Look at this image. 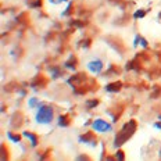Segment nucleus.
I'll use <instances>...</instances> for the list:
<instances>
[{
	"instance_id": "obj_2",
	"label": "nucleus",
	"mask_w": 161,
	"mask_h": 161,
	"mask_svg": "<svg viewBox=\"0 0 161 161\" xmlns=\"http://www.w3.org/2000/svg\"><path fill=\"white\" fill-rule=\"evenodd\" d=\"M53 118H54V110H53V107L46 106L45 103L40 107H38V111H36V115H35V121L38 124L49 125V124H52Z\"/></svg>"
},
{
	"instance_id": "obj_21",
	"label": "nucleus",
	"mask_w": 161,
	"mask_h": 161,
	"mask_svg": "<svg viewBox=\"0 0 161 161\" xmlns=\"http://www.w3.org/2000/svg\"><path fill=\"white\" fill-rule=\"evenodd\" d=\"M154 128L158 131H161V122H154Z\"/></svg>"
},
{
	"instance_id": "obj_14",
	"label": "nucleus",
	"mask_w": 161,
	"mask_h": 161,
	"mask_svg": "<svg viewBox=\"0 0 161 161\" xmlns=\"http://www.w3.org/2000/svg\"><path fill=\"white\" fill-rule=\"evenodd\" d=\"M60 68L58 67H54V68H52V78H58L60 77Z\"/></svg>"
},
{
	"instance_id": "obj_19",
	"label": "nucleus",
	"mask_w": 161,
	"mask_h": 161,
	"mask_svg": "<svg viewBox=\"0 0 161 161\" xmlns=\"http://www.w3.org/2000/svg\"><path fill=\"white\" fill-rule=\"evenodd\" d=\"M140 45L143 46L144 49H146V47H147V40H146V39L143 38V36H142V38H140Z\"/></svg>"
},
{
	"instance_id": "obj_9",
	"label": "nucleus",
	"mask_w": 161,
	"mask_h": 161,
	"mask_svg": "<svg viewBox=\"0 0 161 161\" xmlns=\"http://www.w3.org/2000/svg\"><path fill=\"white\" fill-rule=\"evenodd\" d=\"M57 125L61 126V128H65V126L70 125V117L68 115H60L58 117V121H57Z\"/></svg>"
},
{
	"instance_id": "obj_10",
	"label": "nucleus",
	"mask_w": 161,
	"mask_h": 161,
	"mask_svg": "<svg viewBox=\"0 0 161 161\" xmlns=\"http://www.w3.org/2000/svg\"><path fill=\"white\" fill-rule=\"evenodd\" d=\"M40 103H42V102H38V99H36V97H32V99H29L28 106L31 107V108H38L39 106H40Z\"/></svg>"
},
{
	"instance_id": "obj_4",
	"label": "nucleus",
	"mask_w": 161,
	"mask_h": 161,
	"mask_svg": "<svg viewBox=\"0 0 161 161\" xmlns=\"http://www.w3.org/2000/svg\"><path fill=\"white\" fill-rule=\"evenodd\" d=\"M88 70L93 74H99L103 71V61L99 58H95L88 63Z\"/></svg>"
},
{
	"instance_id": "obj_20",
	"label": "nucleus",
	"mask_w": 161,
	"mask_h": 161,
	"mask_svg": "<svg viewBox=\"0 0 161 161\" xmlns=\"http://www.w3.org/2000/svg\"><path fill=\"white\" fill-rule=\"evenodd\" d=\"M77 160H89L88 156H77Z\"/></svg>"
},
{
	"instance_id": "obj_11",
	"label": "nucleus",
	"mask_w": 161,
	"mask_h": 161,
	"mask_svg": "<svg viewBox=\"0 0 161 161\" xmlns=\"http://www.w3.org/2000/svg\"><path fill=\"white\" fill-rule=\"evenodd\" d=\"M7 136L13 143H20V140H21V136H20V135H14L13 132H8Z\"/></svg>"
},
{
	"instance_id": "obj_7",
	"label": "nucleus",
	"mask_w": 161,
	"mask_h": 161,
	"mask_svg": "<svg viewBox=\"0 0 161 161\" xmlns=\"http://www.w3.org/2000/svg\"><path fill=\"white\" fill-rule=\"evenodd\" d=\"M22 136L27 137V139H29V142H31V146H32V147H36V146H38L39 139H38V136H36L35 133H31L29 131H24V132H22Z\"/></svg>"
},
{
	"instance_id": "obj_15",
	"label": "nucleus",
	"mask_w": 161,
	"mask_h": 161,
	"mask_svg": "<svg viewBox=\"0 0 161 161\" xmlns=\"http://www.w3.org/2000/svg\"><path fill=\"white\" fill-rule=\"evenodd\" d=\"M114 158H115V160H125V156H124V151L122 150H119V151H117V153H115V157H114Z\"/></svg>"
},
{
	"instance_id": "obj_23",
	"label": "nucleus",
	"mask_w": 161,
	"mask_h": 161,
	"mask_svg": "<svg viewBox=\"0 0 161 161\" xmlns=\"http://www.w3.org/2000/svg\"><path fill=\"white\" fill-rule=\"evenodd\" d=\"M158 119H160V121H161V115H158Z\"/></svg>"
},
{
	"instance_id": "obj_13",
	"label": "nucleus",
	"mask_w": 161,
	"mask_h": 161,
	"mask_svg": "<svg viewBox=\"0 0 161 161\" xmlns=\"http://www.w3.org/2000/svg\"><path fill=\"white\" fill-rule=\"evenodd\" d=\"M96 106H99V100H97V99H93V100H88V102H86V107H88L89 110H93Z\"/></svg>"
},
{
	"instance_id": "obj_16",
	"label": "nucleus",
	"mask_w": 161,
	"mask_h": 161,
	"mask_svg": "<svg viewBox=\"0 0 161 161\" xmlns=\"http://www.w3.org/2000/svg\"><path fill=\"white\" fill-rule=\"evenodd\" d=\"M140 38H142L140 35H136V36H135V40H133V47H136V46L140 43Z\"/></svg>"
},
{
	"instance_id": "obj_5",
	"label": "nucleus",
	"mask_w": 161,
	"mask_h": 161,
	"mask_svg": "<svg viewBox=\"0 0 161 161\" xmlns=\"http://www.w3.org/2000/svg\"><path fill=\"white\" fill-rule=\"evenodd\" d=\"M78 140H79V143H86V144L89 143L90 146H96V144H97L95 135L92 132H86V133H83V135H80Z\"/></svg>"
},
{
	"instance_id": "obj_3",
	"label": "nucleus",
	"mask_w": 161,
	"mask_h": 161,
	"mask_svg": "<svg viewBox=\"0 0 161 161\" xmlns=\"http://www.w3.org/2000/svg\"><path fill=\"white\" fill-rule=\"evenodd\" d=\"M92 128H93L95 132L106 133V132H110V131L112 129V125L110 122H107V121H104V119L97 118V119H95V121L92 122Z\"/></svg>"
},
{
	"instance_id": "obj_12",
	"label": "nucleus",
	"mask_w": 161,
	"mask_h": 161,
	"mask_svg": "<svg viewBox=\"0 0 161 161\" xmlns=\"http://www.w3.org/2000/svg\"><path fill=\"white\" fill-rule=\"evenodd\" d=\"M146 13H147L146 10H137V11H135V13H133L132 17L135 18V20H140V18H143L144 15H146Z\"/></svg>"
},
{
	"instance_id": "obj_22",
	"label": "nucleus",
	"mask_w": 161,
	"mask_h": 161,
	"mask_svg": "<svg viewBox=\"0 0 161 161\" xmlns=\"http://www.w3.org/2000/svg\"><path fill=\"white\" fill-rule=\"evenodd\" d=\"M63 1H67V0H58V1H57V3H63Z\"/></svg>"
},
{
	"instance_id": "obj_18",
	"label": "nucleus",
	"mask_w": 161,
	"mask_h": 161,
	"mask_svg": "<svg viewBox=\"0 0 161 161\" xmlns=\"http://www.w3.org/2000/svg\"><path fill=\"white\" fill-rule=\"evenodd\" d=\"M71 8H72V3L68 4V7H67V11H64L63 15H68V14H70V13H71Z\"/></svg>"
},
{
	"instance_id": "obj_17",
	"label": "nucleus",
	"mask_w": 161,
	"mask_h": 161,
	"mask_svg": "<svg viewBox=\"0 0 161 161\" xmlns=\"http://www.w3.org/2000/svg\"><path fill=\"white\" fill-rule=\"evenodd\" d=\"M40 4H42V1H40V0H36L35 3L31 4V7L32 8H39V7H40Z\"/></svg>"
},
{
	"instance_id": "obj_24",
	"label": "nucleus",
	"mask_w": 161,
	"mask_h": 161,
	"mask_svg": "<svg viewBox=\"0 0 161 161\" xmlns=\"http://www.w3.org/2000/svg\"><path fill=\"white\" fill-rule=\"evenodd\" d=\"M50 1H52V3H54V0H50Z\"/></svg>"
},
{
	"instance_id": "obj_1",
	"label": "nucleus",
	"mask_w": 161,
	"mask_h": 161,
	"mask_svg": "<svg viewBox=\"0 0 161 161\" xmlns=\"http://www.w3.org/2000/svg\"><path fill=\"white\" fill-rule=\"evenodd\" d=\"M136 126H137L136 121H133V119L132 121H128V122L122 126V129L117 133L115 140H114V146L119 147V146H122L126 140H129V137H132V135L135 133V131H136Z\"/></svg>"
},
{
	"instance_id": "obj_6",
	"label": "nucleus",
	"mask_w": 161,
	"mask_h": 161,
	"mask_svg": "<svg viewBox=\"0 0 161 161\" xmlns=\"http://www.w3.org/2000/svg\"><path fill=\"white\" fill-rule=\"evenodd\" d=\"M122 89V82L121 80H117V82H111L106 86V90L110 92V93H117Z\"/></svg>"
},
{
	"instance_id": "obj_8",
	"label": "nucleus",
	"mask_w": 161,
	"mask_h": 161,
	"mask_svg": "<svg viewBox=\"0 0 161 161\" xmlns=\"http://www.w3.org/2000/svg\"><path fill=\"white\" fill-rule=\"evenodd\" d=\"M77 64H78L77 57H75V56H70V58H68L65 63H64V67H65L67 70L75 71V70H77Z\"/></svg>"
}]
</instances>
